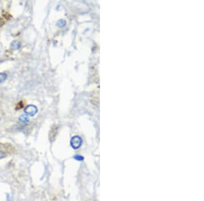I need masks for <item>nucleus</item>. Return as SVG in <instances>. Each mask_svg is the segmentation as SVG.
<instances>
[{
	"label": "nucleus",
	"mask_w": 204,
	"mask_h": 201,
	"mask_svg": "<svg viewBox=\"0 0 204 201\" xmlns=\"http://www.w3.org/2000/svg\"><path fill=\"white\" fill-rule=\"evenodd\" d=\"M15 146L9 143H0V159H4L15 152Z\"/></svg>",
	"instance_id": "obj_1"
},
{
	"label": "nucleus",
	"mask_w": 204,
	"mask_h": 201,
	"mask_svg": "<svg viewBox=\"0 0 204 201\" xmlns=\"http://www.w3.org/2000/svg\"><path fill=\"white\" fill-rule=\"evenodd\" d=\"M81 145H82V139L80 137L76 135V136L72 138V140H71V146H72L73 148L78 149V148L80 147Z\"/></svg>",
	"instance_id": "obj_2"
},
{
	"label": "nucleus",
	"mask_w": 204,
	"mask_h": 201,
	"mask_svg": "<svg viewBox=\"0 0 204 201\" xmlns=\"http://www.w3.org/2000/svg\"><path fill=\"white\" fill-rule=\"evenodd\" d=\"M37 112V109L36 107H35L34 105H29L28 107H27L24 109V113H25L27 115L30 116H34Z\"/></svg>",
	"instance_id": "obj_3"
},
{
	"label": "nucleus",
	"mask_w": 204,
	"mask_h": 201,
	"mask_svg": "<svg viewBox=\"0 0 204 201\" xmlns=\"http://www.w3.org/2000/svg\"><path fill=\"white\" fill-rule=\"evenodd\" d=\"M11 47L13 49H15V50H18V49L20 48L21 45L18 42H16V41H14V42L11 43Z\"/></svg>",
	"instance_id": "obj_4"
},
{
	"label": "nucleus",
	"mask_w": 204,
	"mask_h": 201,
	"mask_svg": "<svg viewBox=\"0 0 204 201\" xmlns=\"http://www.w3.org/2000/svg\"><path fill=\"white\" fill-rule=\"evenodd\" d=\"M6 78H7V75L5 74V73H0V83L4 82V81L6 79Z\"/></svg>",
	"instance_id": "obj_5"
},
{
	"label": "nucleus",
	"mask_w": 204,
	"mask_h": 201,
	"mask_svg": "<svg viewBox=\"0 0 204 201\" xmlns=\"http://www.w3.org/2000/svg\"><path fill=\"white\" fill-rule=\"evenodd\" d=\"M20 121L21 122H23V123H25V122H28L29 121V119L28 117H27V116L26 115H22L21 117H20Z\"/></svg>",
	"instance_id": "obj_6"
}]
</instances>
